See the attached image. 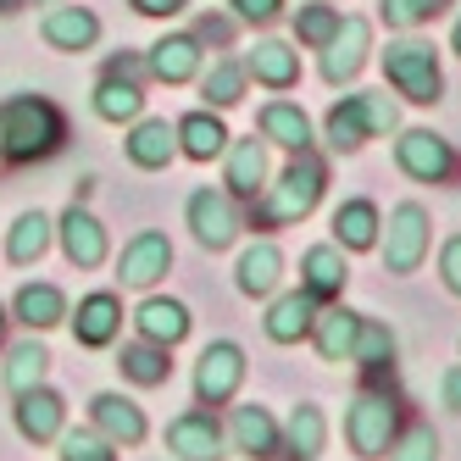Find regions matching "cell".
<instances>
[{
    "instance_id": "cell-1",
    "label": "cell",
    "mask_w": 461,
    "mask_h": 461,
    "mask_svg": "<svg viewBox=\"0 0 461 461\" xmlns=\"http://www.w3.org/2000/svg\"><path fill=\"white\" fill-rule=\"evenodd\" d=\"M61 140H68V122H61V112L45 95H12V101H0V156L40 161Z\"/></svg>"
},
{
    "instance_id": "cell-2",
    "label": "cell",
    "mask_w": 461,
    "mask_h": 461,
    "mask_svg": "<svg viewBox=\"0 0 461 461\" xmlns=\"http://www.w3.org/2000/svg\"><path fill=\"white\" fill-rule=\"evenodd\" d=\"M394 122H401V112H394L389 95H350L345 106L328 112V145H334V150H356L367 140H384Z\"/></svg>"
},
{
    "instance_id": "cell-3",
    "label": "cell",
    "mask_w": 461,
    "mask_h": 461,
    "mask_svg": "<svg viewBox=\"0 0 461 461\" xmlns=\"http://www.w3.org/2000/svg\"><path fill=\"white\" fill-rule=\"evenodd\" d=\"M317 201H322V161L301 150V161H294V167L278 178V189L267 194V201H261L256 217L267 222V228H278V222H301Z\"/></svg>"
},
{
    "instance_id": "cell-4",
    "label": "cell",
    "mask_w": 461,
    "mask_h": 461,
    "mask_svg": "<svg viewBox=\"0 0 461 461\" xmlns=\"http://www.w3.org/2000/svg\"><path fill=\"white\" fill-rule=\"evenodd\" d=\"M384 73H389V84L401 89L406 101H417V106H434L439 89H445L439 61H434V45H422V40L389 45V50H384Z\"/></svg>"
},
{
    "instance_id": "cell-5",
    "label": "cell",
    "mask_w": 461,
    "mask_h": 461,
    "mask_svg": "<svg viewBox=\"0 0 461 461\" xmlns=\"http://www.w3.org/2000/svg\"><path fill=\"white\" fill-rule=\"evenodd\" d=\"M240 378H245V350H240L234 339H217V345H206L201 367H194V401H201V406L234 401Z\"/></svg>"
},
{
    "instance_id": "cell-6",
    "label": "cell",
    "mask_w": 461,
    "mask_h": 461,
    "mask_svg": "<svg viewBox=\"0 0 461 461\" xmlns=\"http://www.w3.org/2000/svg\"><path fill=\"white\" fill-rule=\"evenodd\" d=\"M345 439L356 456H389V439H394V406H389V394H361V401L350 406L345 417Z\"/></svg>"
},
{
    "instance_id": "cell-7",
    "label": "cell",
    "mask_w": 461,
    "mask_h": 461,
    "mask_svg": "<svg viewBox=\"0 0 461 461\" xmlns=\"http://www.w3.org/2000/svg\"><path fill=\"white\" fill-rule=\"evenodd\" d=\"M394 161H401V173H411V178H422V184H439V178H450V167H456L450 145H445L439 134H428V128H411V134L394 140Z\"/></svg>"
},
{
    "instance_id": "cell-8",
    "label": "cell",
    "mask_w": 461,
    "mask_h": 461,
    "mask_svg": "<svg viewBox=\"0 0 461 461\" xmlns=\"http://www.w3.org/2000/svg\"><path fill=\"white\" fill-rule=\"evenodd\" d=\"M428 250V212L422 206H394L389 217V245H384V261H389V273H417V261Z\"/></svg>"
},
{
    "instance_id": "cell-9",
    "label": "cell",
    "mask_w": 461,
    "mask_h": 461,
    "mask_svg": "<svg viewBox=\"0 0 461 461\" xmlns=\"http://www.w3.org/2000/svg\"><path fill=\"white\" fill-rule=\"evenodd\" d=\"M367 23L361 17H339V28H334V40L322 45V78L328 84H350L356 73H361V61H367Z\"/></svg>"
},
{
    "instance_id": "cell-10",
    "label": "cell",
    "mask_w": 461,
    "mask_h": 461,
    "mask_svg": "<svg viewBox=\"0 0 461 461\" xmlns=\"http://www.w3.org/2000/svg\"><path fill=\"white\" fill-rule=\"evenodd\" d=\"M189 228H194V240H201V245L222 250V245H234L240 217H234V206H228V194L201 189V194H189Z\"/></svg>"
},
{
    "instance_id": "cell-11",
    "label": "cell",
    "mask_w": 461,
    "mask_h": 461,
    "mask_svg": "<svg viewBox=\"0 0 461 461\" xmlns=\"http://www.w3.org/2000/svg\"><path fill=\"white\" fill-rule=\"evenodd\" d=\"M40 34L56 50H89L95 40H101V17L84 12V6H50L45 23H40Z\"/></svg>"
},
{
    "instance_id": "cell-12",
    "label": "cell",
    "mask_w": 461,
    "mask_h": 461,
    "mask_svg": "<svg viewBox=\"0 0 461 461\" xmlns=\"http://www.w3.org/2000/svg\"><path fill=\"white\" fill-rule=\"evenodd\" d=\"M173 267V245L161 240V234H140L134 245L122 250V261H117V278L122 284H134V289H150L161 273Z\"/></svg>"
},
{
    "instance_id": "cell-13",
    "label": "cell",
    "mask_w": 461,
    "mask_h": 461,
    "mask_svg": "<svg viewBox=\"0 0 461 461\" xmlns=\"http://www.w3.org/2000/svg\"><path fill=\"white\" fill-rule=\"evenodd\" d=\"M167 445L184 456V461H222V434H217V422L212 411H189L167 428Z\"/></svg>"
},
{
    "instance_id": "cell-14",
    "label": "cell",
    "mask_w": 461,
    "mask_h": 461,
    "mask_svg": "<svg viewBox=\"0 0 461 461\" xmlns=\"http://www.w3.org/2000/svg\"><path fill=\"white\" fill-rule=\"evenodd\" d=\"M150 73L161 84H189L194 73H201V40L194 34H167L150 45Z\"/></svg>"
},
{
    "instance_id": "cell-15",
    "label": "cell",
    "mask_w": 461,
    "mask_h": 461,
    "mask_svg": "<svg viewBox=\"0 0 461 461\" xmlns=\"http://www.w3.org/2000/svg\"><path fill=\"white\" fill-rule=\"evenodd\" d=\"M61 250H68L73 267H101V261H106V228L95 222L89 212L73 206L68 217H61Z\"/></svg>"
},
{
    "instance_id": "cell-16",
    "label": "cell",
    "mask_w": 461,
    "mask_h": 461,
    "mask_svg": "<svg viewBox=\"0 0 461 461\" xmlns=\"http://www.w3.org/2000/svg\"><path fill=\"white\" fill-rule=\"evenodd\" d=\"M89 417H95V428H101L112 445H140L145 439V417H140L134 401H122V394H95Z\"/></svg>"
},
{
    "instance_id": "cell-17",
    "label": "cell",
    "mask_w": 461,
    "mask_h": 461,
    "mask_svg": "<svg viewBox=\"0 0 461 461\" xmlns=\"http://www.w3.org/2000/svg\"><path fill=\"white\" fill-rule=\"evenodd\" d=\"M17 428H23V439H34V445H45V439H56L61 434V394H50V389H23L17 394Z\"/></svg>"
},
{
    "instance_id": "cell-18",
    "label": "cell",
    "mask_w": 461,
    "mask_h": 461,
    "mask_svg": "<svg viewBox=\"0 0 461 461\" xmlns=\"http://www.w3.org/2000/svg\"><path fill=\"white\" fill-rule=\"evenodd\" d=\"M312 322H317V294L294 289V294H284V301L267 312V334H273L278 345H294L301 334H312Z\"/></svg>"
},
{
    "instance_id": "cell-19",
    "label": "cell",
    "mask_w": 461,
    "mask_h": 461,
    "mask_svg": "<svg viewBox=\"0 0 461 461\" xmlns=\"http://www.w3.org/2000/svg\"><path fill=\"white\" fill-rule=\"evenodd\" d=\"M245 73H256L261 84H273V89H289L294 78H301V56H294L289 45H278V40H261L245 56Z\"/></svg>"
},
{
    "instance_id": "cell-20",
    "label": "cell",
    "mask_w": 461,
    "mask_h": 461,
    "mask_svg": "<svg viewBox=\"0 0 461 461\" xmlns=\"http://www.w3.org/2000/svg\"><path fill=\"white\" fill-rule=\"evenodd\" d=\"M261 134H267L273 145H284V150H306L312 145V122H306L301 106L273 101V106H261Z\"/></svg>"
},
{
    "instance_id": "cell-21",
    "label": "cell",
    "mask_w": 461,
    "mask_h": 461,
    "mask_svg": "<svg viewBox=\"0 0 461 461\" xmlns=\"http://www.w3.org/2000/svg\"><path fill=\"white\" fill-rule=\"evenodd\" d=\"M117 322H122V306H117V294H89V301H78V345H106L117 334Z\"/></svg>"
},
{
    "instance_id": "cell-22",
    "label": "cell",
    "mask_w": 461,
    "mask_h": 461,
    "mask_svg": "<svg viewBox=\"0 0 461 461\" xmlns=\"http://www.w3.org/2000/svg\"><path fill=\"white\" fill-rule=\"evenodd\" d=\"M134 322H140V334H145L150 345H178V339L189 334V312H184L178 301H145Z\"/></svg>"
},
{
    "instance_id": "cell-23",
    "label": "cell",
    "mask_w": 461,
    "mask_h": 461,
    "mask_svg": "<svg viewBox=\"0 0 461 461\" xmlns=\"http://www.w3.org/2000/svg\"><path fill=\"white\" fill-rule=\"evenodd\" d=\"M95 112H101L106 122H134V117L145 112V95H140V84H134V78L106 73V78H101V89H95Z\"/></svg>"
},
{
    "instance_id": "cell-24",
    "label": "cell",
    "mask_w": 461,
    "mask_h": 461,
    "mask_svg": "<svg viewBox=\"0 0 461 461\" xmlns=\"http://www.w3.org/2000/svg\"><path fill=\"white\" fill-rule=\"evenodd\" d=\"M173 140H178L173 128L161 122V117H150V122H140L134 134H128V156H134V167H167L173 150H178Z\"/></svg>"
},
{
    "instance_id": "cell-25",
    "label": "cell",
    "mask_w": 461,
    "mask_h": 461,
    "mask_svg": "<svg viewBox=\"0 0 461 461\" xmlns=\"http://www.w3.org/2000/svg\"><path fill=\"white\" fill-rule=\"evenodd\" d=\"M278 278H284L278 245H250V250L240 256V289H245V294H273Z\"/></svg>"
},
{
    "instance_id": "cell-26",
    "label": "cell",
    "mask_w": 461,
    "mask_h": 461,
    "mask_svg": "<svg viewBox=\"0 0 461 461\" xmlns=\"http://www.w3.org/2000/svg\"><path fill=\"white\" fill-rule=\"evenodd\" d=\"M234 439H240V450L250 461H267L278 450V428H273V417L261 411V406H240L234 411Z\"/></svg>"
},
{
    "instance_id": "cell-27",
    "label": "cell",
    "mask_w": 461,
    "mask_h": 461,
    "mask_svg": "<svg viewBox=\"0 0 461 461\" xmlns=\"http://www.w3.org/2000/svg\"><path fill=\"white\" fill-rule=\"evenodd\" d=\"M173 134L184 140V156H194V161H212L222 145H228V134H222V122L212 117V112H189Z\"/></svg>"
},
{
    "instance_id": "cell-28",
    "label": "cell",
    "mask_w": 461,
    "mask_h": 461,
    "mask_svg": "<svg viewBox=\"0 0 461 461\" xmlns=\"http://www.w3.org/2000/svg\"><path fill=\"white\" fill-rule=\"evenodd\" d=\"M334 240H339L345 250H367V245L378 240V212H373V201L339 206V212H334Z\"/></svg>"
},
{
    "instance_id": "cell-29",
    "label": "cell",
    "mask_w": 461,
    "mask_h": 461,
    "mask_svg": "<svg viewBox=\"0 0 461 461\" xmlns=\"http://www.w3.org/2000/svg\"><path fill=\"white\" fill-rule=\"evenodd\" d=\"M17 317L28 328H50V322L68 317V301H61V289H50V284H23L17 289Z\"/></svg>"
},
{
    "instance_id": "cell-30",
    "label": "cell",
    "mask_w": 461,
    "mask_h": 461,
    "mask_svg": "<svg viewBox=\"0 0 461 461\" xmlns=\"http://www.w3.org/2000/svg\"><path fill=\"white\" fill-rule=\"evenodd\" d=\"M261 178H267V150H261V140H240L234 156H228V189H234V194H256Z\"/></svg>"
},
{
    "instance_id": "cell-31",
    "label": "cell",
    "mask_w": 461,
    "mask_h": 461,
    "mask_svg": "<svg viewBox=\"0 0 461 461\" xmlns=\"http://www.w3.org/2000/svg\"><path fill=\"white\" fill-rule=\"evenodd\" d=\"M356 328H361V317L356 312H322V322H317V350H322V361H350V345H356Z\"/></svg>"
},
{
    "instance_id": "cell-32",
    "label": "cell",
    "mask_w": 461,
    "mask_h": 461,
    "mask_svg": "<svg viewBox=\"0 0 461 461\" xmlns=\"http://www.w3.org/2000/svg\"><path fill=\"white\" fill-rule=\"evenodd\" d=\"M301 273H306V294H334V289H345V256L334 245H317V250H306Z\"/></svg>"
},
{
    "instance_id": "cell-33",
    "label": "cell",
    "mask_w": 461,
    "mask_h": 461,
    "mask_svg": "<svg viewBox=\"0 0 461 461\" xmlns=\"http://www.w3.org/2000/svg\"><path fill=\"white\" fill-rule=\"evenodd\" d=\"M117 367L134 378V384H167L173 361H167V345H150V339H145V345H128Z\"/></svg>"
},
{
    "instance_id": "cell-34",
    "label": "cell",
    "mask_w": 461,
    "mask_h": 461,
    "mask_svg": "<svg viewBox=\"0 0 461 461\" xmlns=\"http://www.w3.org/2000/svg\"><path fill=\"white\" fill-rule=\"evenodd\" d=\"M45 245H50V217H45V212H23V217H17V228H12L6 256L28 267V261H40V256H45Z\"/></svg>"
},
{
    "instance_id": "cell-35",
    "label": "cell",
    "mask_w": 461,
    "mask_h": 461,
    "mask_svg": "<svg viewBox=\"0 0 461 461\" xmlns=\"http://www.w3.org/2000/svg\"><path fill=\"white\" fill-rule=\"evenodd\" d=\"M45 367H50L45 345H17V350H12V361H6V389H12V394L34 389V384L45 378Z\"/></svg>"
},
{
    "instance_id": "cell-36",
    "label": "cell",
    "mask_w": 461,
    "mask_h": 461,
    "mask_svg": "<svg viewBox=\"0 0 461 461\" xmlns=\"http://www.w3.org/2000/svg\"><path fill=\"white\" fill-rule=\"evenodd\" d=\"M201 95L212 106H234L245 95V61H217V68L201 78Z\"/></svg>"
},
{
    "instance_id": "cell-37",
    "label": "cell",
    "mask_w": 461,
    "mask_h": 461,
    "mask_svg": "<svg viewBox=\"0 0 461 461\" xmlns=\"http://www.w3.org/2000/svg\"><path fill=\"white\" fill-rule=\"evenodd\" d=\"M350 361H361V367H384V361H394V339H389V328L361 317L356 345H350Z\"/></svg>"
},
{
    "instance_id": "cell-38",
    "label": "cell",
    "mask_w": 461,
    "mask_h": 461,
    "mask_svg": "<svg viewBox=\"0 0 461 461\" xmlns=\"http://www.w3.org/2000/svg\"><path fill=\"white\" fill-rule=\"evenodd\" d=\"M334 28H339L334 6H301V12H294V40L312 45V50H322L328 40H334Z\"/></svg>"
},
{
    "instance_id": "cell-39",
    "label": "cell",
    "mask_w": 461,
    "mask_h": 461,
    "mask_svg": "<svg viewBox=\"0 0 461 461\" xmlns=\"http://www.w3.org/2000/svg\"><path fill=\"white\" fill-rule=\"evenodd\" d=\"M289 450L301 456V461H312L322 450V411L317 406H294V417H289Z\"/></svg>"
},
{
    "instance_id": "cell-40",
    "label": "cell",
    "mask_w": 461,
    "mask_h": 461,
    "mask_svg": "<svg viewBox=\"0 0 461 461\" xmlns=\"http://www.w3.org/2000/svg\"><path fill=\"white\" fill-rule=\"evenodd\" d=\"M445 6H450V0H384V23L389 28H417V23H428Z\"/></svg>"
},
{
    "instance_id": "cell-41",
    "label": "cell",
    "mask_w": 461,
    "mask_h": 461,
    "mask_svg": "<svg viewBox=\"0 0 461 461\" xmlns=\"http://www.w3.org/2000/svg\"><path fill=\"white\" fill-rule=\"evenodd\" d=\"M61 461H117V450L106 445V439H95V434H68L61 439Z\"/></svg>"
},
{
    "instance_id": "cell-42",
    "label": "cell",
    "mask_w": 461,
    "mask_h": 461,
    "mask_svg": "<svg viewBox=\"0 0 461 461\" xmlns=\"http://www.w3.org/2000/svg\"><path fill=\"white\" fill-rule=\"evenodd\" d=\"M394 461H439V439H434V428H411V434L394 445Z\"/></svg>"
},
{
    "instance_id": "cell-43",
    "label": "cell",
    "mask_w": 461,
    "mask_h": 461,
    "mask_svg": "<svg viewBox=\"0 0 461 461\" xmlns=\"http://www.w3.org/2000/svg\"><path fill=\"white\" fill-rule=\"evenodd\" d=\"M228 6H234L245 23H273L284 12V0H228Z\"/></svg>"
},
{
    "instance_id": "cell-44",
    "label": "cell",
    "mask_w": 461,
    "mask_h": 461,
    "mask_svg": "<svg viewBox=\"0 0 461 461\" xmlns=\"http://www.w3.org/2000/svg\"><path fill=\"white\" fill-rule=\"evenodd\" d=\"M439 273H445V284L461 294V240H450V245H445V256H439Z\"/></svg>"
},
{
    "instance_id": "cell-45",
    "label": "cell",
    "mask_w": 461,
    "mask_h": 461,
    "mask_svg": "<svg viewBox=\"0 0 461 461\" xmlns=\"http://www.w3.org/2000/svg\"><path fill=\"white\" fill-rule=\"evenodd\" d=\"M134 12H145V17H173V12H184L189 0H128Z\"/></svg>"
},
{
    "instance_id": "cell-46",
    "label": "cell",
    "mask_w": 461,
    "mask_h": 461,
    "mask_svg": "<svg viewBox=\"0 0 461 461\" xmlns=\"http://www.w3.org/2000/svg\"><path fill=\"white\" fill-rule=\"evenodd\" d=\"M445 406H450V411H461V367H456V373H445Z\"/></svg>"
},
{
    "instance_id": "cell-47",
    "label": "cell",
    "mask_w": 461,
    "mask_h": 461,
    "mask_svg": "<svg viewBox=\"0 0 461 461\" xmlns=\"http://www.w3.org/2000/svg\"><path fill=\"white\" fill-rule=\"evenodd\" d=\"M17 6H28V0H0V17H6V12H17Z\"/></svg>"
},
{
    "instance_id": "cell-48",
    "label": "cell",
    "mask_w": 461,
    "mask_h": 461,
    "mask_svg": "<svg viewBox=\"0 0 461 461\" xmlns=\"http://www.w3.org/2000/svg\"><path fill=\"white\" fill-rule=\"evenodd\" d=\"M450 45H456V56H461V17H456V34H450Z\"/></svg>"
},
{
    "instance_id": "cell-49",
    "label": "cell",
    "mask_w": 461,
    "mask_h": 461,
    "mask_svg": "<svg viewBox=\"0 0 461 461\" xmlns=\"http://www.w3.org/2000/svg\"><path fill=\"white\" fill-rule=\"evenodd\" d=\"M0 322H6V317H0Z\"/></svg>"
}]
</instances>
